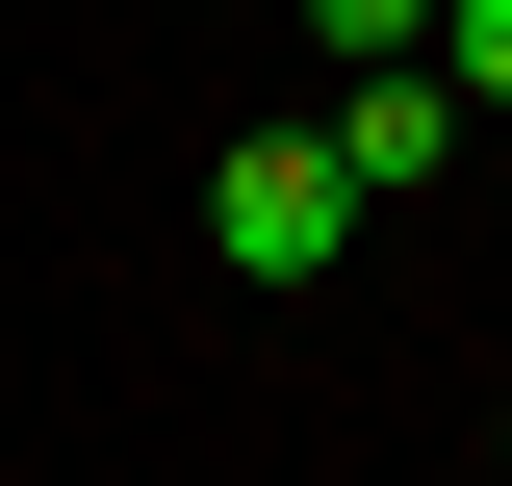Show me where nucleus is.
<instances>
[{
  "instance_id": "1",
  "label": "nucleus",
  "mask_w": 512,
  "mask_h": 486,
  "mask_svg": "<svg viewBox=\"0 0 512 486\" xmlns=\"http://www.w3.org/2000/svg\"><path fill=\"white\" fill-rule=\"evenodd\" d=\"M333 231H359V154H333V128H231L205 256H231V282H333Z\"/></svg>"
},
{
  "instance_id": "2",
  "label": "nucleus",
  "mask_w": 512,
  "mask_h": 486,
  "mask_svg": "<svg viewBox=\"0 0 512 486\" xmlns=\"http://www.w3.org/2000/svg\"><path fill=\"white\" fill-rule=\"evenodd\" d=\"M333 154H359V205H410V180H461V77H410V52H359V103H333Z\"/></svg>"
},
{
  "instance_id": "3",
  "label": "nucleus",
  "mask_w": 512,
  "mask_h": 486,
  "mask_svg": "<svg viewBox=\"0 0 512 486\" xmlns=\"http://www.w3.org/2000/svg\"><path fill=\"white\" fill-rule=\"evenodd\" d=\"M436 77H461V103H512V0H436Z\"/></svg>"
},
{
  "instance_id": "4",
  "label": "nucleus",
  "mask_w": 512,
  "mask_h": 486,
  "mask_svg": "<svg viewBox=\"0 0 512 486\" xmlns=\"http://www.w3.org/2000/svg\"><path fill=\"white\" fill-rule=\"evenodd\" d=\"M487 435H512V410H487Z\"/></svg>"
}]
</instances>
